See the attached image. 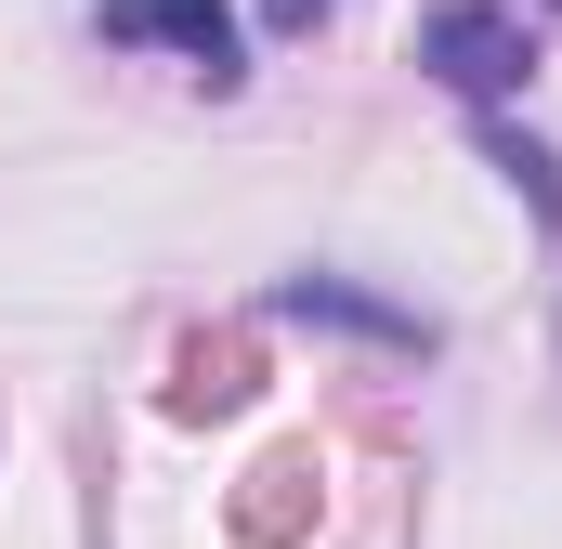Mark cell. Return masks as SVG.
<instances>
[{
    "mask_svg": "<svg viewBox=\"0 0 562 549\" xmlns=\"http://www.w3.org/2000/svg\"><path fill=\"white\" fill-rule=\"evenodd\" d=\"M419 66L458 105H510V92L537 79V26H524L510 0H431L419 13Z\"/></svg>",
    "mask_w": 562,
    "mask_h": 549,
    "instance_id": "cell-1",
    "label": "cell"
},
{
    "mask_svg": "<svg viewBox=\"0 0 562 549\" xmlns=\"http://www.w3.org/2000/svg\"><path fill=\"white\" fill-rule=\"evenodd\" d=\"M92 26H105V40H170L210 92H236V79H249V66H236V13H223V0H92Z\"/></svg>",
    "mask_w": 562,
    "mask_h": 549,
    "instance_id": "cell-2",
    "label": "cell"
},
{
    "mask_svg": "<svg viewBox=\"0 0 562 549\" xmlns=\"http://www.w3.org/2000/svg\"><path fill=\"white\" fill-rule=\"evenodd\" d=\"M276 314H301V327H353V340H406V354L431 340L419 314H393V301H353V288H327V274H288V288H276Z\"/></svg>",
    "mask_w": 562,
    "mask_h": 549,
    "instance_id": "cell-3",
    "label": "cell"
},
{
    "mask_svg": "<svg viewBox=\"0 0 562 549\" xmlns=\"http://www.w3.org/2000/svg\"><path fill=\"white\" fill-rule=\"evenodd\" d=\"M301 511H314V458H262L249 497H236V537L276 549V537H301Z\"/></svg>",
    "mask_w": 562,
    "mask_h": 549,
    "instance_id": "cell-4",
    "label": "cell"
},
{
    "mask_svg": "<svg viewBox=\"0 0 562 549\" xmlns=\"http://www.w3.org/2000/svg\"><path fill=\"white\" fill-rule=\"evenodd\" d=\"M249 393H262V354H249V340H196V354H183V380H170V406H183V418L249 406Z\"/></svg>",
    "mask_w": 562,
    "mask_h": 549,
    "instance_id": "cell-5",
    "label": "cell"
},
{
    "mask_svg": "<svg viewBox=\"0 0 562 549\" xmlns=\"http://www.w3.org/2000/svg\"><path fill=\"white\" fill-rule=\"evenodd\" d=\"M484 157H497V170H510V183H524V197H537V210L562 223V170H550V157H537L524 132H497V119H484Z\"/></svg>",
    "mask_w": 562,
    "mask_h": 549,
    "instance_id": "cell-6",
    "label": "cell"
},
{
    "mask_svg": "<svg viewBox=\"0 0 562 549\" xmlns=\"http://www.w3.org/2000/svg\"><path fill=\"white\" fill-rule=\"evenodd\" d=\"M314 13H340V0H262V26H276V40H301Z\"/></svg>",
    "mask_w": 562,
    "mask_h": 549,
    "instance_id": "cell-7",
    "label": "cell"
}]
</instances>
